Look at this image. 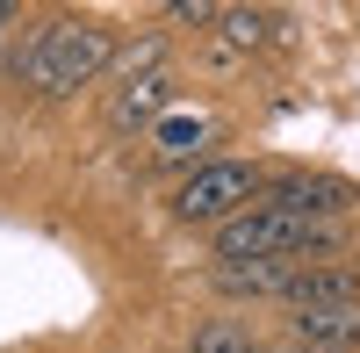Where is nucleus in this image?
Wrapping results in <instances>:
<instances>
[{
    "mask_svg": "<svg viewBox=\"0 0 360 353\" xmlns=\"http://www.w3.org/2000/svg\"><path fill=\"white\" fill-rule=\"evenodd\" d=\"M115 65V37L86 15H58L44 22L37 37L15 51V86H29L37 101H65L79 86H94L101 72Z\"/></svg>",
    "mask_w": 360,
    "mask_h": 353,
    "instance_id": "obj_1",
    "label": "nucleus"
},
{
    "mask_svg": "<svg viewBox=\"0 0 360 353\" xmlns=\"http://www.w3.org/2000/svg\"><path fill=\"white\" fill-rule=\"evenodd\" d=\"M346 296H360V267H339V259H317V267H295V281H288V310H310V303H346Z\"/></svg>",
    "mask_w": 360,
    "mask_h": 353,
    "instance_id": "obj_7",
    "label": "nucleus"
},
{
    "mask_svg": "<svg viewBox=\"0 0 360 353\" xmlns=\"http://www.w3.org/2000/svg\"><path fill=\"white\" fill-rule=\"evenodd\" d=\"M217 37L238 44V51H266V44H281V15H266V8H224Z\"/></svg>",
    "mask_w": 360,
    "mask_h": 353,
    "instance_id": "obj_8",
    "label": "nucleus"
},
{
    "mask_svg": "<svg viewBox=\"0 0 360 353\" xmlns=\"http://www.w3.org/2000/svg\"><path fill=\"white\" fill-rule=\"evenodd\" d=\"M266 210H288V217H303V224H339L353 202H360V188L353 181H339V173H281V181H266Z\"/></svg>",
    "mask_w": 360,
    "mask_h": 353,
    "instance_id": "obj_3",
    "label": "nucleus"
},
{
    "mask_svg": "<svg viewBox=\"0 0 360 353\" xmlns=\"http://www.w3.org/2000/svg\"><path fill=\"white\" fill-rule=\"evenodd\" d=\"M259 195H266V166H252V159H209V166H195L188 181L173 188V217L224 231L231 217H245Z\"/></svg>",
    "mask_w": 360,
    "mask_h": 353,
    "instance_id": "obj_2",
    "label": "nucleus"
},
{
    "mask_svg": "<svg viewBox=\"0 0 360 353\" xmlns=\"http://www.w3.org/2000/svg\"><path fill=\"white\" fill-rule=\"evenodd\" d=\"M288 339L303 346V353H353V346H360V296L288 310Z\"/></svg>",
    "mask_w": 360,
    "mask_h": 353,
    "instance_id": "obj_4",
    "label": "nucleus"
},
{
    "mask_svg": "<svg viewBox=\"0 0 360 353\" xmlns=\"http://www.w3.org/2000/svg\"><path fill=\"white\" fill-rule=\"evenodd\" d=\"M195 353H259V339H252L245 317H217V325L195 332Z\"/></svg>",
    "mask_w": 360,
    "mask_h": 353,
    "instance_id": "obj_9",
    "label": "nucleus"
},
{
    "mask_svg": "<svg viewBox=\"0 0 360 353\" xmlns=\"http://www.w3.org/2000/svg\"><path fill=\"white\" fill-rule=\"evenodd\" d=\"M209 137H217V123L209 115H195V108H173L166 123L152 130V166H209Z\"/></svg>",
    "mask_w": 360,
    "mask_h": 353,
    "instance_id": "obj_6",
    "label": "nucleus"
},
{
    "mask_svg": "<svg viewBox=\"0 0 360 353\" xmlns=\"http://www.w3.org/2000/svg\"><path fill=\"white\" fill-rule=\"evenodd\" d=\"M166 15H173V22H195V29H202V22H217L224 8H209V0H173Z\"/></svg>",
    "mask_w": 360,
    "mask_h": 353,
    "instance_id": "obj_10",
    "label": "nucleus"
},
{
    "mask_svg": "<svg viewBox=\"0 0 360 353\" xmlns=\"http://www.w3.org/2000/svg\"><path fill=\"white\" fill-rule=\"evenodd\" d=\"M166 108H173V72H130L123 86H115V101H108V130H144V123H166Z\"/></svg>",
    "mask_w": 360,
    "mask_h": 353,
    "instance_id": "obj_5",
    "label": "nucleus"
}]
</instances>
